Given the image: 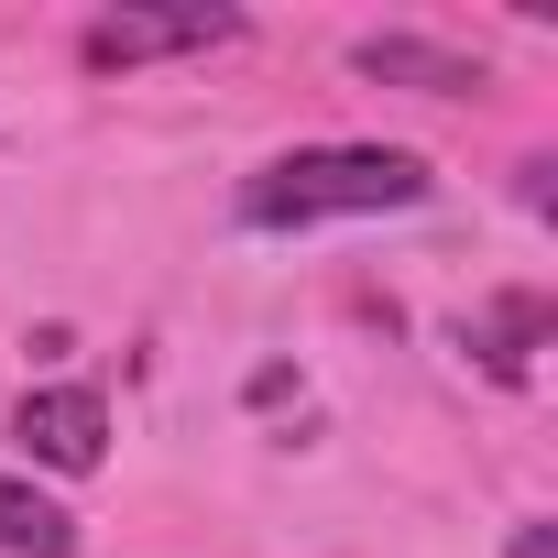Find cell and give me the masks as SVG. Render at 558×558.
<instances>
[{
  "instance_id": "1",
  "label": "cell",
  "mask_w": 558,
  "mask_h": 558,
  "mask_svg": "<svg viewBox=\"0 0 558 558\" xmlns=\"http://www.w3.org/2000/svg\"><path fill=\"white\" fill-rule=\"evenodd\" d=\"M427 197V165L395 154V143H307L286 165H263L241 186V219L252 230H318V219H384V208H416Z\"/></svg>"
},
{
  "instance_id": "2",
  "label": "cell",
  "mask_w": 558,
  "mask_h": 558,
  "mask_svg": "<svg viewBox=\"0 0 558 558\" xmlns=\"http://www.w3.org/2000/svg\"><path fill=\"white\" fill-rule=\"evenodd\" d=\"M230 34H241V12H219V0H175V12H99L77 56L110 77V66H154V56H208Z\"/></svg>"
},
{
  "instance_id": "3",
  "label": "cell",
  "mask_w": 558,
  "mask_h": 558,
  "mask_svg": "<svg viewBox=\"0 0 558 558\" xmlns=\"http://www.w3.org/2000/svg\"><path fill=\"white\" fill-rule=\"evenodd\" d=\"M23 449L45 460V471H99V449H110V405L88 395V384H56V395H23Z\"/></svg>"
},
{
  "instance_id": "4",
  "label": "cell",
  "mask_w": 558,
  "mask_h": 558,
  "mask_svg": "<svg viewBox=\"0 0 558 558\" xmlns=\"http://www.w3.org/2000/svg\"><path fill=\"white\" fill-rule=\"evenodd\" d=\"M351 66H362V77H384V88H427V99H471V88H482V66H471V56L416 45V34H362V45H351Z\"/></svg>"
},
{
  "instance_id": "5",
  "label": "cell",
  "mask_w": 558,
  "mask_h": 558,
  "mask_svg": "<svg viewBox=\"0 0 558 558\" xmlns=\"http://www.w3.org/2000/svg\"><path fill=\"white\" fill-rule=\"evenodd\" d=\"M0 558H77V514L0 471Z\"/></svg>"
},
{
  "instance_id": "6",
  "label": "cell",
  "mask_w": 558,
  "mask_h": 558,
  "mask_svg": "<svg viewBox=\"0 0 558 558\" xmlns=\"http://www.w3.org/2000/svg\"><path fill=\"white\" fill-rule=\"evenodd\" d=\"M536 340H547V307H536V296H504V307H493V318L471 329V351H482V362H493L504 384H525V362H536Z\"/></svg>"
},
{
  "instance_id": "7",
  "label": "cell",
  "mask_w": 558,
  "mask_h": 558,
  "mask_svg": "<svg viewBox=\"0 0 558 558\" xmlns=\"http://www.w3.org/2000/svg\"><path fill=\"white\" fill-rule=\"evenodd\" d=\"M504 558H558V525H514V547Z\"/></svg>"
}]
</instances>
